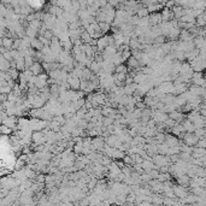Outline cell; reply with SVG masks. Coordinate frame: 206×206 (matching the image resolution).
<instances>
[{
	"mask_svg": "<svg viewBox=\"0 0 206 206\" xmlns=\"http://www.w3.org/2000/svg\"><path fill=\"white\" fill-rule=\"evenodd\" d=\"M33 139H34V142L39 144V145H41L42 142H45V140H46V137H45V135L42 133H34Z\"/></svg>",
	"mask_w": 206,
	"mask_h": 206,
	"instance_id": "cell-2",
	"label": "cell"
},
{
	"mask_svg": "<svg viewBox=\"0 0 206 206\" xmlns=\"http://www.w3.org/2000/svg\"><path fill=\"white\" fill-rule=\"evenodd\" d=\"M185 141H186L187 145H195V144L198 142V136L188 133V134L185 135Z\"/></svg>",
	"mask_w": 206,
	"mask_h": 206,
	"instance_id": "cell-1",
	"label": "cell"
},
{
	"mask_svg": "<svg viewBox=\"0 0 206 206\" xmlns=\"http://www.w3.org/2000/svg\"><path fill=\"white\" fill-rule=\"evenodd\" d=\"M112 122H113V121H112V118H111V117H107V118H105L104 124H105V125H110Z\"/></svg>",
	"mask_w": 206,
	"mask_h": 206,
	"instance_id": "cell-5",
	"label": "cell"
},
{
	"mask_svg": "<svg viewBox=\"0 0 206 206\" xmlns=\"http://www.w3.org/2000/svg\"><path fill=\"white\" fill-rule=\"evenodd\" d=\"M160 158H162V157H157V158H156V162H157V163H159V162H160V160H159ZM166 160H168V158H166V159H163V160H162V163H160V165L163 166V165L165 164V162H166Z\"/></svg>",
	"mask_w": 206,
	"mask_h": 206,
	"instance_id": "cell-6",
	"label": "cell"
},
{
	"mask_svg": "<svg viewBox=\"0 0 206 206\" xmlns=\"http://www.w3.org/2000/svg\"><path fill=\"white\" fill-rule=\"evenodd\" d=\"M3 46H5V47L10 48L11 46H14V44H12V40H11V39H10V40H9V39H5L4 42H3Z\"/></svg>",
	"mask_w": 206,
	"mask_h": 206,
	"instance_id": "cell-4",
	"label": "cell"
},
{
	"mask_svg": "<svg viewBox=\"0 0 206 206\" xmlns=\"http://www.w3.org/2000/svg\"><path fill=\"white\" fill-rule=\"evenodd\" d=\"M30 70L33 71V74H34L35 76H37V75H40V74H41V71H42V67H41V64H39L37 62H35V63L33 64V65H31Z\"/></svg>",
	"mask_w": 206,
	"mask_h": 206,
	"instance_id": "cell-3",
	"label": "cell"
}]
</instances>
